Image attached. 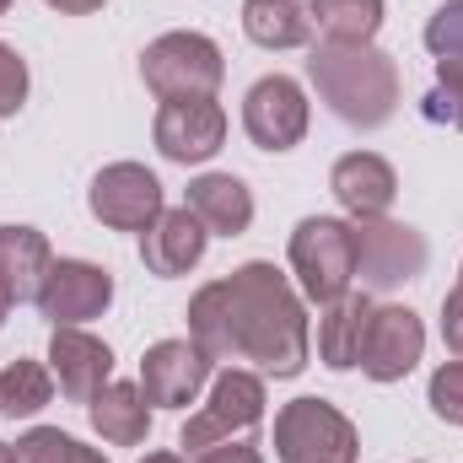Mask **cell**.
<instances>
[{
	"label": "cell",
	"mask_w": 463,
	"mask_h": 463,
	"mask_svg": "<svg viewBox=\"0 0 463 463\" xmlns=\"http://www.w3.org/2000/svg\"><path fill=\"white\" fill-rule=\"evenodd\" d=\"M189 340L211 366H242L259 377H302L313 329L297 286L269 259H248L189 297Z\"/></svg>",
	"instance_id": "cell-1"
},
{
	"label": "cell",
	"mask_w": 463,
	"mask_h": 463,
	"mask_svg": "<svg viewBox=\"0 0 463 463\" xmlns=\"http://www.w3.org/2000/svg\"><path fill=\"white\" fill-rule=\"evenodd\" d=\"M307 81L324 98V109L345 118L350 129H383L399 109V65L377 43H313Z\"/></svg>",
	"instance_id": "cell-2"
},
{
	"label": "cell",
	"mask_w": 463,
	"mask_h": 463,
	"mask_svg": "<svg viewBox=\"0 0 463 463\" xmlns=\"http://www.w3.org/2000/svg\"><path fill=\"white\" fill-rule=\"evenodd\" d=\"M291 275L297 291L318 307L340 302L345 291H355V222L340 216H307L291 232Z\"/></svg>",
	"instance_id": "cell-3"
},
{
	"label": "cell",
	"mask_w": 463,
	"mask_h": 463,
	"mask_svg": "<svg viewBox=\"0 0 463 463\" xmlns=\"http://www.w3.org/2000/svg\"><path fill=\"white\" fill-rule=\"evenodd\" d=\"M140 81L151 87L156 103H178V98H216L227 81V60L222 43L205 33H162L146 43L140 54Z\"/></svg>",
	"instance_id": "cell-4"
},
{
	"label": "cell",
	"mask_w": 463,
	"mask_h": 463,
	"mask_svg": "<svg viewBox=\"0 0 463 463\" xmlns=\"http://www.w3.org/2000/svg\"><path fill=\"white\" fill-rule=\"evenodd\" d=\"M361 437L340 404L329 399H291L275 415V463H355Z\"/></svg>",
	"instance_id": "cell-5"
},
{
	"label": "cell",
	"mask_w": 463,
	"mask_h": 463,
	"mask_svg": "<svg viewBox=\"0 0 463 463\" xmlns=\"http://www.w3.org/2000/svg\"><path fill=\"white\" fill-rule=\"evenodd\" d=\"M264 377L248 372V366H222L205 388V404L184 420V448L200 453V448H216V442H237L248 431H259L264 420Z\"/></svg>",
	"instance_id": "cell-6"
},
{
	"label": "cell",
	"mask_w": 463,
	"mask_h": 463,
	"mask_svg": "<svg viewBox=\"0 0 463 463\" xmlns=\"http://www.w3.org/2000/svg\"><path fill=\"white\" fill-rule=\"evenodd\" d=\"M431 259L426 232L404 222H355V286L361 291H399L404 280H420Z\"/></svg>",
	"instance_id": "cell-7"
},
{
	"label": "cell",
	"mask_w": 463,
	"mask_h": 463,
	"mask_svg": "<svg viewBox=\"0 0 463 463\" xmlns=\"http://www.w3.org/2000/svg\"><path fill=\"white\" fill-rule=\"evenodd\" d=\"M307 124H313V103H307L302 81H291V76L275 71V76H259L248 87V98H242V129H248V140L259 151H291V146H302Z\"/></svg>",
	"instance_id": "cell-8"
},
{
	"label": "cell",
	"mask_w": 463,
	"mask_h": 463,
	"mask_svg": "<svg viewBox=\"0 0 463 463\" xmlns=\"http://www.w3.org/2000/svg\"><path fill=\"white\" fill-rule=\"evenodd\" d=\"M426 355V324L415 307L399 302H372L366 335H361V372L372 383H404Z\"/></svg>",
	"instance_id": "cell-9"
},
{
	"label": "cell",
	"mask_w": 463,
	"mask_h": 463,
	"mask_svg": "<svg viewBox=\"0 0 463 463\" xmlns=\"http://www.w3.org/2000/svg\"><path fill=\"white\" fill-rule=\"evenodd\" d=\"M87 211L109 232H146L167 211V200H162V184H156L151 167H140V162H109L92 178V189H87Z\"/></svg>",
	"instance_id": "cell-10"
},
{
	"label": "cell",
	"mask_w": 463,
	"mask_h": 463,
	"mask_svg": "<svg viewBox=\"0 0 463 463\" xmlns=\"http://www.w3.org/2000/svg\"><path fill=\"white\" fill-rule=\"evenodd\" d=\"M114 302V275L92 259H54L38 291V313L54 329H81L92 318H103Z\"/></svg>",
	"instance_id": "cell-11"
},
{
	"label": "cell",
	"mask_w": 463,
	"mask_h": 463,
	"mask_svg": "<svg viewBox=\"0 0 463 463\" xmlns=\"http://www.w3.org/2000/svg\"><path fill=\"white\" fill-rule=\"evenodd\" d=\"M151 140L167 162L178 167H200L211 162L222 146H227V109L216 98H178V103H162L156 124H151Z\"/></svg>",
	"instance_id": "cell-12"
},
{
	"label": "cell",
	"mask_w": 463,
	"mask_h": 463,
	"mask_svg": "<svg viewBox=\"0 0 463 463\" xmlns=\"http://www.w3.org/2000/svg\"><path fill=\"white\" fill-rule=\"evenodd\" d=\"M211 361L194 340H156L140 355V393L156 410H189L200 404V393L211 388Z\"/></svg>",
	"instance_id": "cell-13"
},
{
	"label": "cell",
	"mask_w": 463,
	"mask_h": 463,
	"mask_svg": "<svg viewBox=\"0 0 463 463\" xmlns=\"http://www.w3.org/2000/svg\"><path fill=\"white\" fill-rule=\"evenodd\" d=\"M49 372H54V388L71 404H92L114 383V350H109V340H98L87 329H54Z\"/></svg>",
	"instance_id": "cell-14"
},
{
	"label": "cell",
	"mask_w": 463,
	"mask_h": 463,
	"mask_svg": "<svg viewBox=\"0 0 463 463\" xmlns=\"http://www.w3.org/2000/svg\"><path fill=\"white\" fill-rule=\"evenodd\" d=\"M329 189H335V200L350 222H377L399 200V173L377 151H345L329 173Z\"/></svg>",
	"instance_id": "cell-15"
},
{
	"label": "cell",
	"mask_w": 463,
	"mask_h": 463,
	"mask_svg": "<svg viewBox=\"0 0 463 463\" xmlns=\"http://www.w3.org/2000/svg\"><path fill=\"white\" fill-rule=\"evenodd\" d=\"M205 242H211L205 222L189 205H178V211H162L151 227L140 232V264H146V275L173 280V275H189L205 259Z\"/></svg>",
	"instance_id": "cell-16"
},
{
	"label": "cell",
	"mask_w": 463,
	"mask_h": 463,
	"mask_svg": "<svg viewBox=\"0 0 463 463\" xmlns=\"http://www.w3.org/2000/svg\"><path fill=\"white\" fill-rule=\"evenodd\" d=\"M49 264H54V248H49L43 232L5 222V227H0V302H5V307L38 302Z\"/></svg>",
	"instance_id": "cell-17"
},
{
	"label": "cell",
	"mask_w": 463,
	"mask_h": 463,
	"mask_svg": "<svg viewBox=\"0 0 463 463\" xmlns=\"http://www.w3.org/2000/svg\"><path fill=\"white\" fill-rule=\"evenodd\" d=\"M211 237H242L253 227V189L237 178V173H200L189 184V200H184Z\"/></svg>",
	"instance_id": "cell-18"
},
{
	"label": "cell",
	"mask_w": 463,
	"mask_h": 463,
	"mask_svg": "<svg viewBox=\"0 0 463 463\" xmlns=\"http://www.w3.org/2000/svg\"><path fill=\"white\" fill-rule=\"evenodd\" d=\"M372 318V297L366 291H345L340 302L318 307V361L329 372H355L361 366V335Z\"/></svg>",
	"instance_id": "cell-19"
},
{
	"label": "cell",
	"mask_w": 463,
	"mask_h": 463,
	"mask_svg": "<svg viewBox=\"0 0 463 463\" xmlns=\"http://www.w3.org/2000/svg\"><path fill=\"white\" fill-rule=\"evenodd\" d=\"M242 33L259 49H307L318 16L313 0H242Z\"/></svg>",
	"instance_id": "cell-20"
},
{
	"label": "cell",
	"mask_w": 463,
	"mask_h": 463,
	"mask_svg": "<svg viewBox=\"0 0 463 463\" xmlns=\"http://www.w3.org/2000/svg\"><path fill=\"white\" fill-rule=\"evenodd\" d=\"M92 431L109 442V448H140L151 437V399L140 393V383H109L92 404Z\"/></svg>",
	"instance_id": "cell-21"
},
{
	"label": "cell",
	"mask_w": 463,
	"mask_h": 463,
	"mask_svg": "<svg viewBox=\"0 0 463 463\" xmlns=\"http://www.w3.org/2000/svg\"><path fill=\"white\" fill-rule=\"evenodd\" d=\"M54 399V372L33 355H16L0 366V415L5 420H33Z\"/></svg>",
	"instance_id": "cell-22"
},
{
	"label": "cell",
	"mask_w": 463,
	"mask_h": 463,
	"mask_svg": "<svg viewBox=\"0 0 463 463\" xmlns=\"http://www.w3.org/2000/svg\"><path fill=\"white\" fill-rule=\"evenodd\" d=\"M313 16L335 43H372L383 27V0H313Z\"/></svg>",
	"instance_id": "cell-23"
},
{
	"label": "cell",
	"mask_w": 463,
	"mask_h": 463,
	"mask_svg": "<svg viewBox=\"0 0 463 463\" xmlns=\"http://www.w3.org/2000/svg\"><path fill=\"white\" fill-rule=\"evenodd\" d=\"M16 463H109V458L98 448L76 442L60 426H33V431L16 437Z\"/></svg>",
	"instance_id": "cell-24"
},
{
	"label": "cell",
	"mask_w": 463,
	"mask_h": 463,
	"mask_svg": "<svg viewBox=\"0 0 463 463\" xmlns=\"http://www.w3.org/2000/svg\"><path fill=\"white\" fill-rule=\"evenodd\" d=\"M426 49L437 60V76L463 81V0H448L442 11H431L426 22Z\"/></svg>",
	"instance_id": "cell-25"
},
{
	"label": "cell",
	"mask_w": 463,
	"mask_h": 463,
	"mask_svg": "<svg viewBox=\"0 0 463 463\" xmlns=\"http://www.w3.org/2000/svg\"><path fill=\"white\" fill-rule=\"evenodd\" d=\"M426 404H431V415H437V420L463 426V355H458V361H442V366L431 372Z\"/></svg>",
	"instance_id": "cell-26"
},
{
	"label": "cell",
	"mask_w": 463,
	"mask_h": 463,
	"mask_svg": "<svg viewBox=\"0 0 463 463\" xmlns=\"http://www.w3.org/2000/svg\"><path fill=\"white\" fill-rule=\"evenodd\" d=\"M27 60L11 49V43H0V118H16L22 114V103H27Z\"/></svg>",
	"instance_id": "cell-27"
},
{
	"label": "cell",
	"mask_w": 463,
	"mask_h": 463,
	"mask_svg": "<svg viewBox=\"0 0 463 463\" xmlns=\"http://www.w3.org/2000/svg\"><path fill=\"white\" fill-rule=\"evenodd\" d=\"M420 114L431 118V124H448V129H458L463 135V81L437 76V87L420 98Z\"/></svg>",
	"instance_id": "cell-28"
},
{
	"label": "cell",
	"mask_w": 463,
	"mask_h": 463,
	"mask_svg": "<svg viewBox=\"0 0 463 463\" xmlns=\"http://www.w3.org/2000/svg\"><path fill=\"white\" fill-rule=\"evenodd\" d=\"M189 463H264V453H259L248 437H237V442H216V448L189 453Z\"/></svg>",
	"instance_id": "cell-29"
},
{
	"label": "cell",
	"mask_w": 463,
	"mask_h": 463,
	"mask_svg": "<svg viewBox=\"0 0 463 463\" xmlns=\"http://www.w3.org/2000/svg\"><path fill=\"white\" fill-rule=\"evenodd\" d=\"M442 340H448L453 355H463V269H458V286L442 302Z\"/></svg>",
	"instance_id": "cell-30"
},
{
	"label": "cell",
	"mask_w": 463,
	"mask_h": 463,
	"mask_svg": "<svg viewBox=\"0 0 463 463\" xmlns=\"http://www.w3.org/2000/svg\"><path fill=\"white\" fill-rule=\"evenodd\" d=\"M49 11H60V16H92V11H103L109 0H43Z\"/></svg>",
	"instance_id": "cell-31"
},
{
	"label": "cell",
	"mask_w": 463,
	"mask_h": 463,
	"mask_svg": "<svg viewBox=\"0 0 463 463\" xmlns=\"http://www.w3.org/2000/svg\"><path fill=\"white\" fill-rule=\"evenodd\" d=\"M140 463H189V458H184V453H146Z\"/></svg>",
	"instance_id": "cell-32"
},
{
	"label": "cell",
	"mask_w": 463,
	"mask_h": 463,
	"mask_svg": "<svg viewBox=\"0 0 463 463\" xmlns=\"http://www.w3.org/2000/svg\"><path fill=\"white\" fill-rule=\"evenodd\" d=\"M0 463H16V448L11 442H0Z\"/></svg>",
	"instance_id": "cell-33"
},
{
	"label": "cell",
	"mask_w": 463,
	"mask_h": 463,
	"mask_svg": "<svg viewBox=\"0 0 463 463\" xmlns=\"http://www.w3.org/2000/svg\"><path fill=\"white\" fill-rule=\"evenodd\" d=\"M5 313H11V307H5V302H0V324H5Z\"/></svg>",
	"instance_id": "cell-34"
},
{
	"label": "cell",
	"mask_w": 463,
	"mask_h": 463,
	"mask_svg": "<svg viewBox=\"0 0 463 463\" xmlns=\"http://www.w3.org/2000/svg\"><path fill=\"white\" fill-rule=\"evenodd\" d=\"M5 11H11V0H0V16H5Z\"/></svg>",
	"instance_id": "cell-35"
}]
</instances>
